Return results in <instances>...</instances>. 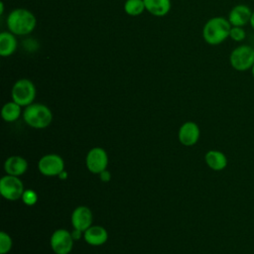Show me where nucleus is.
<instances>
[{"instance_id": "nucleus-14", "label": "nucleus", "mask_w": 254, "mask_h": 254, "mask_svg": "<svg viewBox=\"0 0 254 254\" xmlns=\"http://www.w3.org/2000/svg\"><path fill=\"white\" fill-rule=\"evenodd\" d=\"M28 169V163L26 159L21 156H10L6 159L4 163V170L6 175H11L15 177L22 176L26 173Z\"/></svg>"}, {"instance_id": "nucleus-4", "label": "nucleus", "mask_w": 254, "mask_h": 254, "mask_svg": "<svg viewBox=\"0 0 254 254\" xmlns=\"http://www.w3.org/2000/svg\"><path fill=\"white\" fill-rule=\"evenodd\" d=\"M230 65L237 71L251 69L254 64V48L249 45L236 47L229 56Z\"/></svg>"}, {"instance_id": "nucleus-5", "label": "nucleus", "mask_w": 254, "mask_h": 254, "mask_svg": "<svg viewBox=\"0 0 254 254\" xmlns=\"http://www.w3.org/2000/svg\"><path fill=\"white\" fill-rule=\"evenodd\" d=\"M12 99L20 106H28L33 103L36 97V87L34 83L28 78H21L17 80L11 91Z\"/></svg>"}, {"instance_id": "nucleus-3", "label": "nucleus", "mask_w": 254, "mask_h": 254, "mask_svg": "<svg viewBox=\"0 0 254 254\" xmlns=\"http://www.w3.org/2000/svg\"><path fill=\"white\" fill-rule=\"evenodd\" d=\"M23 118L30 127L44 129L52 123L53 113L45 104L32 103L24 109Z\"/></svg>"}, {"instance_id": "nucleus-10", "label": "nucleus", "mask_w": 254, "mask_h": 254, "mask_svg": "<svg viewBox=\"0 0 254 254\" xmlns=\"http://www.w3.org/2000/svg\"><path fill=\"white\" fill-rule=\"evenodd\" d=\"M200 136L199 127L192 121L185 122L179 129V141L186 147H190L196 144Z\"/></svg>"}, {"instance_id": "nucleus-22", "label": "nucleus", "mask_w": 254, "mask_h": 254, "mask_svg": "<svg viewBox=\"0 0 254 254\" xmlns=\"http://www.w3.org/2000/svg\"><path fill=\"white\" fill-rule=\"evenodd\" d=\"M229 38H231L235 42H242L246 38V32L243 29V27H236L231 26Z\"/></svg>"}, {"instance_id": "nucleus-15", "label": "nucleus", "mask_w": 254, "mask_h": 254, "mask_svg": "<svg viewBox=\"0 0 254 254\" xmlns=\"http://www.w3.org/2000/svg\"><path fill=\"white\" fill-rule=\"evenodd\" d=\"M204 161L209 169L216 172L224 170L228 163L226 155L218 150L207 151L204 155Z\"/></svg>"}, {"instance_id": "nucleus-26", "label": "nucleus", "mask_w": 254, "mask_h": 254, "mask_svg": "<svg viewBox=\"0 0 254 254\" xmlns=\"http://www.w3.org/2000/svg\"><path fill=\"white\" fill-rule=\"evenodd\" d=\"M250 26L252 27V29L254 30V11L252 12V16H251V19H250Z\"/></svg>"}, {"instance_id": "nucleus-25", "label": "nucleus", "mask_w": 254, "mask_h": 254, "mask_svg": "<svg viewBox=\"0 0 254 254\" xmlns=\"http://www.w3.org/2000/svg\"><path fill=\"white\" fill-rule=\"evenodd\" d=\"M61 180H65V179H67V173H66V171H63L59 176H58Z\"/></svg>"}, {"instance_id": "nucleus-16", "label": "nucleus", "mask_w": 254, "mask_h": 254, "mask_svg": "<svg viewBox=\"0 0 254 254\" xmlns=\"http://www.w3.org/2000/svg\"><path fill=\"white\" fill-rule=\"evenodd\" d=\"M144 4L149 13L158 17L165 16L171 9L170 0H144Z\"/></svg>"}, {"instance_id": "nucleus-11", "label": "nucleus", "mask_w": 254, "mask_h": 254, "mask_svg": "<svg viewBox=\"0 0 254 254\" xmlns=\"http://www.w3.org/2000/svg\"><path fill=\"white\" fill-rule=\"evenodd\" d=\"M71 224L73 228L79 229L80 231L84 232L88 227L92 225L93 215L91 210L84 205L77 206L71 213Z\"/></svg>"}, {"instance_id": "nucleus-27", "label": "nucleus", "mask_w": 254, "mask_h": 254, "mask_svg": "<svg viewBox=\"0 0 254 254\" xmlns=\"http://www.w3.org/2000/svg\"><path fill=\"white\" fill-rule=\"evenodd\" d=\"M3 11H4V5H3V2L0 3V14L2 15L3 14Z\"/></svg>"}, {"instance_id": "nucleus-13", "label": "nucleus", "mask_w": 254, "mask_h": 254, "mask_svg": "<svg viewBox=\"0 0 254 254\" xmlns=\"http://www.w3.org/2000/svg\"><path fill=\"white\" fill-rule=\"evenodd\" d=\"M83 239L91 246H100L107 241L108 233L100 225H91L83 232Z\"/></svg>"}, {"instance_id": "nucleus-24", "label": "nucleus", "mask_w": 254, "mask_h": 254, "mask_svg": "<svg viewBox=\"0 0 254 254\" xmlns=\"http://www.w3.org/2000/svg\"><path fill=\"white\" fill-rule=\"evenodd\" d=\"M71 236L73 238V240H78L80 239L81 237H83V232L80 231L79 229H76V228H73V230L71 231Z\"/></svg>"}, {"instance_id": "nucleus-9", "label": "nucleus", "mask_w": 254, "mask_h": 254, "mask_svg": "<svg viewBox=\"0 0 254 254\" xmlns=\"http://www.w3.org/2000/svg\"><path fill=\"white\" fill-rule=\"evenodd\" d=\"M85 165L87 170L92 174L99 175L106 170L108 165V156L105 150L100 147L90 149L85 158Z\"/></svg>"}, {"instance_id": "nucleus-2", "label": "nucleus", "mask_w": 254, "mask_h": 254, "mask_svg": "<svg viewBox=\"0 0 254 254\" xmlns=\"http://www.w3.org/2000/svg\"><path fill=\"white\" fill-rule=\"evenodd\" d=\"M36 17L27 9L18 8L13 10L7 18V26L14 35H28L36 27Z\"/></svg>"}, {"instance_id": "nucleus-7", "label": "nucleus", "mask_w": 254, "mask_h": 254, "mask_svg": "<svg viewBox=\"0 0 254 254\" xmlns=\"http://www.w3.org/2000/svg\"><path fill=\"white\" fill-rule=\"evenodd\" d=\"M38 170L46 177L59 176L64 170V159L57 154H47L39 160Z\"/></svg>"}, {"instance_id": "nucleus-19", "label": "nucleus", "mask_w": 254, "mask_h": 254, "mask_svg": "<svg viewBox=\"0 0 254 254\" xmlns=\"http://www.w3.org/2000/svg\"><path fill=\"white\" fill-rule=\"evenodd\" d=\"M146 10L144 0H126L124 3V11L130 16H138Z\"/></svg>"}, {"instance_id": "nucleus-28", "label": "nucleus", "mask_w": 254, "mask_h": 254, "mask_svg": "<svg viewBox=\"0 0 254 254\" xmlns=\"http://www.w3.org/2000/svg\"><path fill=\"white\" fill-rule=\"evenodd\" d=\"M251 72H252V75H253V77H254V64H253V66L251 67Z\"/></svg>"}, {"instance_id": "nucleus-6", "label": "nucleus", "mask_w": 254, "mask_h": 254, "mask_svg": "<svg viewBox=\"0 0 254 254\" xmlns=\"http://www.w3.org/2000/svg\"><path fill=\"white\" fill-rule=\"evenodd\" d=\"M24 190V185L18 177L6 175L0 180V193L7 200L21 198Z\"/></svg>"}, {"instance_id": "nucleus-18", "label": "nucleus", "mask_w": 254, "mask_h": 254, "mask_svg": "<svg viewBox=\"0 0 254 254\" xmlns=\"http://www.w3.org/2000/svg\"><path fill=\"white\" fill-rule=\"evenodd\" d=\"M21 107L22 106H20L18 103H16L13 100L10 101V102L5 103L2 107V110H1V116H2L3 120L6 121V122L16 121L22 113Z\"/></svg>"}, {"instance_id": "nucleus-21", "label": "nucleus", "mask_w": 254, "mask_h": 254, "mask_svg": "<svg viewBox=\"0 0 254 254\" xmlns=\"http://www.w3.org/2000/svg\"><path fill=\"white\" fill-rule=\"evenodd\" d=\"M21 199L23 200V202L26 205L32 206V205L37 203V201H38V194L33 190H25L23 194H22Z\"/></svg>"}, {"instance_id": "nucleus-20", "label": "nucleus", "mask_w": 254, "mask_h": 254, "mask_svg": "<svg viewBox=\"0 0 254 254\" xmlns=\"http://www.w3.org/2000/svg\"><path fill=\"white\" fill-rule=\"evenodd\" d=\"M13 242L11 236L5 232L1 231L0 232V254H7L10 252L12 248Z\"/></svg>"}, {"instance_id": "nucleus-1", "label": "nucleus", "mask_w": 254, "mask_h": 254, "mask_svg": "<svg viewBox=\"0 0 254 254\" xmlns=\"http://www.w3.org/2000/svg\"><path fill=\"white\" fill-rule=\"evenodd\" d=\"M231 29V24L228 19L223 17H213L209 19L203 26V40L212 46L219 45L228 37Z\"/></svg>"}, {"instance_id": "nucleus-12", "label": "nucleus", "mask_w": 254, "mask_h": 254, "mask_svg": "<svg viewBox=\"0 0 254 254\" xmlns=\"http://www.w3.org/2000/svg\"><path fill=\"white\" fill-rule=\"evenodd\" d=\"M252 10L245 4H238L234 6L228 15V21L231 26L244 27L250 23L252 16Z\"/></svg>"}, {"instance_id": "nucleus-23", "label": "nucleus", "mask_w": 254, "mask_h": 254, "mask_svg": "<svg viewBox=\"0 0 254 254\" xmlns=\"http://www.w3.org/2000/svg\"><path fill=\"white\" fill-rule=\"evenodd\" d=\"M99 177H100L101 182L107 183V182H109L110 179H111V174H110L107 170H104L103 172H101V173L99 174Z\"/></svg>"}, {"instance_id": "nucleus-8", "label": "nucleus", "mask_w": 254, "mask_h": 254, "mask_svg": "<svg viewBox=\"0 0 254 254\" xmlns=\"http://www.w3.org/2000/svg\"><path fill=\"white\" fill-rule=\"evenodd\" d=\"M73 242L71 232L63 228L54 231L50 239L51 248L56 254H68L72 250Z\"/></svg>"}, {"instance_id": "nucleus-17", "label": "nucleus", "mask_w": 254, "mask_h": 254, "mask_svg": "<svg viewBox=\"0 0 254 254\" xmlns=\"http://www.w3.org/2000/svg\"><path fill=\"white\" fill-rule=\"evenodd\" d=\"M17 49V41L13 33L2 32L0 34V55L2 57L11 56Z\"/></svg>"}]
</instances>
